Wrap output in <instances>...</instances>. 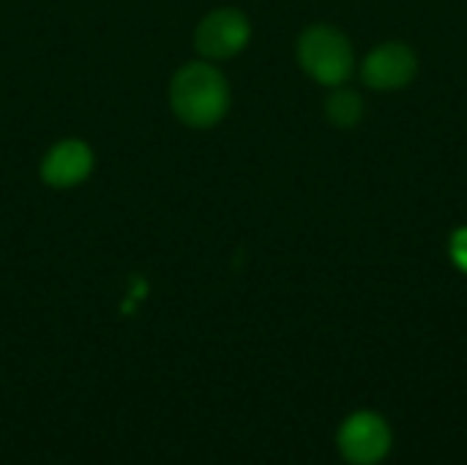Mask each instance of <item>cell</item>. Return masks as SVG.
Masks as SVG:
<instances>
[{"instance_id": "obj_6", "label": "cell", "mask_w": 467, "mask_h": 465, "mask_svg": "<svg viewBox=\"0 0 467 465\" xmlns=\"http://www.w3.org/2000/svg\"><path fill=\"white\" fill-rule=\"evenodd\" d=\"M93 170V151L79 140H60L52 145L41 162L44 184L55 189H68L82 184Z\"/></svg>"}, {"instance_id": "obj_4", "label": "cell", "mask_w": 467, "mask_h": 465, "mask_svg": "<svg viewBox=\"0 0 467 465\" xmlns=\"http://www.w3.org/2000/svg\"><path fill=\"white\" fill-rule=\"evenodd\" d=\"M252 36V25L246 14L238 8H216L211 11L194 33V47L208 60H224L238 55Z\"/></svg>"}, {"instance_id": "obj_2", "label": "cell", "mask_w": 467, "mask_h": 465, "mask_svg": "<svg viewBox=\"0 0 467 465\" xmlns=\"http://www.w3.org/2000/svg\"><path fill=\"white\" fill-rule=\"evenodd\" d=\"M298 63L320 85H339L353 74V47L331 25H312L298 38Z\"/></svg>"}, {"instance_id": "obj_7", "label": "cell", "mask_w": 467, "mask_h": 465, "mask_svg": "<svg viewBox=\"0 0 467 465\" xmlns=\"http://www.w3.org/2000/svg\"><path fill=\"white\" fill-rule=\"evenodd\" d=\"M326 112H328V118H331L334 126L348 129V126H356V123L361 121V115H364V101H361V96H358L356 90L342 88V90H334V93L328 96Z\"/></svg>"}, {"instance_id": "obj_5", "label": "cell", "mask_w": 467, "mask_h": 465, "mask_svg": "<svg viewBox=\"0 0 467 465\" xmlns=\"http://www.w3.org/2000/svg\"><path fill=\"white\" fill-rule=\"evenodd\" d=\"M416 71H419V60L413 49L400 41L375 47L361 66L364 82L375 90H397L408 85L416 77Z\"/></svg>"}, {"instance_id": "obj_8", "label": "cell", "mask_w": 467, "mask_h": 465, "mask_svg": "<svg viewBox=\"0 0 467 465\" xmlns=\"http://www.w3.org/2000/svg\"><path fill=\"white\" fill-rule=\"evenodd\" d=\"M451 258H454L457 269L467 274V227H460L451 236Z\"/></svg>"}, {"instance_id": "obj_1", "label": "cell", "mask_w": 467, "mask_h": 465, "mask_svg": "<svg viewBox=\"0 0 467 465\" xmlns=\"http://www.w3.org/2000/svg\"><path fill=\"white\" fill-rule=\"evenodd\" d=\"M170 104L175 118L186 126L211 129L230 110V85L211 63H186L172 77Z\"/></svg>"}, {"instance_id": "obj_3", "label": "cell", "mask_w": 467, "mask_h": 465, "mask_svg": "<svg viewBox=\"0 0 467 465\" xmlns=\"http://www.w3.org/2000/svg\"><path fill=\"white\" fill-rule=\"evenodd\" d=\"M337 444L348 463L375 465L391 449V430L383 417L358 411L339 428Z\"/></svg>"}]
</instances>
